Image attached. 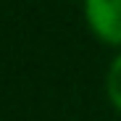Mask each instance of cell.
I'll return each instance as SVG.
<instances>
[{
    "label": "cell",
    "instance_id": "cell-1",
    "mask_svg": "<svg viewBox=\"0 0 121 121\" xmlns=\"http://www.w3.org/2000/svg\"><path fill=\"white\" fill-rule=\"evenodd\" d=\"M84 18L103 45L121 48V0H84Z\"/></svg>",
    "mask_w": 121,
    "mask_h": 121
},
{
    "label": "cell",
    "instance_id": "cell-2",
    "mask_svg": "<svg viewBox=\"0 0 121 121\" xmlns=\"http://www.w3.org/2000/svg\"><path fill=\"white\" fill-rule=\"evenodd\" d=\"M105 90H108V97H111L113 108L121 113V53L113 58V63H111V69H108Z\"/></svg>",
    "mask_w": 121,
    "mask_h": 121
}]
</instances>
